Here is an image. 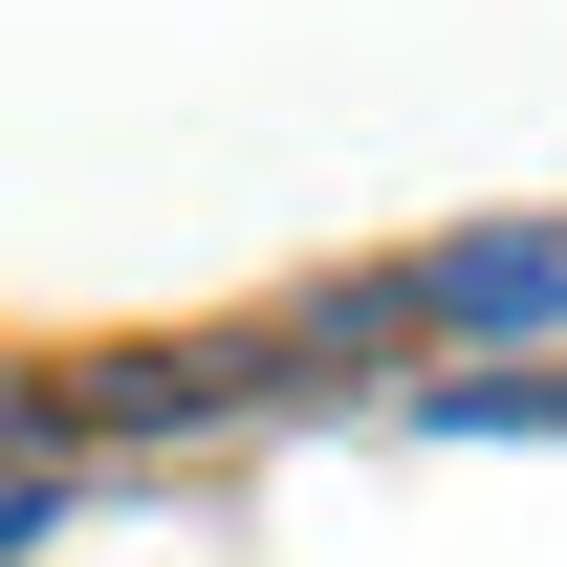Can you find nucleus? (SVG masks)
Returning <instances> with one entry per match:
<instances>
[{
    "mask_svg": "<svg viewBox=\"0 0 567 567\" xmlns=\"http://www.w3.org/2000/svg\"><path fill=\"white\" fill-rule=\"evenodd\" d=\"M262 393H284V350H87V371H44V436H218Z\"/></svg>",
    "mask_w": 567,
    "mask_h": 567,
    "instance_id": "f03ea898",
    "label": "nucleus"
},
{
    "mask_svg": "<svg viewBox=\"0 0 567 567\" xmlns=\"http://www.w3.org/2000/svg\"><path fill=\"white\" fill-rule=\"evenodd\" d=\"M436 436H567V371H436Z\"/></svg>",
    "mask_w": 567,
    "mask_h": 567,
    "instance_id": "7ed1b4c3",
    "label": "nucleus"
},
{
    "mask_svg": "<svg viewBox=\"0 0 567 567\" xmlns=\"http://www.w3.org/2000/svg\"><path fill=\"white\" fill-rule=\"evenodd\" d=\"M393 328H436V350H546L567 328V218H481V240L393 262Z\"/></svg>",
    "mask_w": 567,
    "mask_h": 567,
    "instance_id": "f257e3e1",
    "label": "nucleus"
}]
</instances>
